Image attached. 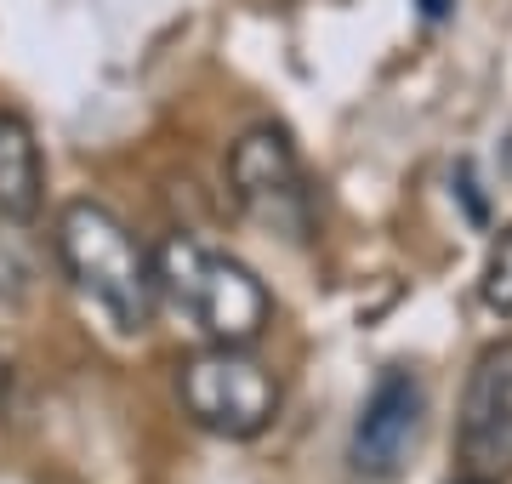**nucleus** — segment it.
I'll use <instances>...</instances> for the list:
<instances>
[{"label": "nucleus", "instance_id": "nucleus-6", "mask_svg": "<svg viewBox=\"0 0 512 484\" xmlns=\"http://www.w3.org/2000/svg\"><path fill=\"white\" fill-rule=\"evenodd\" d=\"M416 433H421V382L416 371H393L376 376L359 422H353V467L370 473V479H393L404 467V456L416 450Z\"/></svg>", "mask_w": 512, "mask_h": 484}, {"label": "nucleus", "instance_id": "nucleus-7", "mask_svg": "<svg viewBox=\"0 0 512 484\" xmlns=\"http://www.w3.org/2000/svg\"><path fill=\"white\" fill-rule=\"evenodd\" d=\"M46 200V166H40V143L29 120L0 109V217L6 223H29Z\"/></svg>", "mask_w": 512, "mask_h": 484}, {"label": "nucleus", "instance_id": "nucleus-2", "mask_svg": "<svg viewBox=\"0 0 512 484\" xmlns=\"http://www.w3.org/2000/svg\"><path fill=\"white\" fill-rule=\"evenodd\" d=\"M154 274H160V297L177 314L194 319L205 342H228V348H251L268 331L274 302L262 291L251 268L217 245L194 240V234H171L154 251Z\"/></svg>", "mask_w": 512, "mask_h": 484}, {"label": "nucleus", "instance_id": "nucleus-3", "mask_svg": "<svg viewBox=\"0 0 512 484\" xmlns=\"http://www.w3.org/2000/svg\"><path fill=\"white\" fill-rule=\"evenodd\" d=\"M177 399L217 439H256L279 416L274 371L251 359V348H228V342H205L200 354L177 365Z\"/></svg>", "mask_w": 512, "mask_h": 484}, {"label": "nucleus", "instance_id": "nucleus-8", "mask_svg": "<svg viewBox=\"0 0 512 484\" xmlns=\"http://www.w3.org/2000/svg\"><path fill=\"white\" fill-rule=\"evenodd\" d=\"M478 297H484V308H495V314H512V228H501V234L490 240Z\"/></svg>", "mask_w": 512, "mask_h": 484}, {"label": "nucleus", "instance_id": "nucleus-1", "mask_svg": "<svg viewBox=\"0 0 512 484\" xmlns=\"http://www.w3.org/2000/svg\"><path fill=\"white\" fill-rule=\"evenodd\" d=\"M52 245L63 274L74 280V291L92 302L120 336H143L160 302V274L137 234H131L109 205L97 200H69L52 223Z\"/></svg>", "mask_w": 512, "mask_h": 484}, {"label": "nucleus", "instance_id": "nucleus-4", "mask_svg": "<svg viewBox=\"0 0 512 484\" xmlns=\"http://www.w3.org/2000/svg\"><path fill=\"white\" fill-rule=\"evenodd\" d=\"M228 194L251 223L274 228L285 240H313V188L302 171V154L279 126H251L228 149Z\"/></svg>", "mask_w": 512, "mask_h": 484}, {"label": "nucleus", "instance_id": "nucleus-9", "mask_svg": "<svg viewBox=\"0 0 512 484\" xmlns=\"http://www.w3.org/2000/svg\"><path fill=\"white\" fill-rule=\"evenodd\" d=\"M29 280H35L29 245H23L12 228H0V302H6V308L23 302V297H29Z\"/></svg>", "mask_w": 512, "mask_h": 484}, {"label": "nucleus", "instance_id": "nucleus-10", "mask_svg": "<svg viewBox=\"0 0 512 484\" xmlns=\"http://www.w3.org/2000/svg\"><path fill=\"white\" fill-rule=\"evenodd\" d=\"M421 12H427V18H444V0H421Z\"/></svg>", "mask_w": 512, "mask_h": 484}, {"label": "nucleus", "instance_id": "nucleus-11", "mask_svg": "<svg viewBox=\"0 0 512 484\" xmlns=\"http://www.w3.org/2000/svg\"><path fill=\"white\" fill-rule=\"evenodd\" d=\"M461 484H490V479H473V473H467V479H461Z\"/></svg>", "mask_w": 512, "mask_h": 484}, {"label": "nucleus", "instance_id": "nucleus-12", "mask_svg": "<svg viewBox=\"0 0 512 484\" xmlns=\"http://www.w3.org/2000/svg\"><path fill=\"white\" fill-rule=\"evenodd\" d=\"M0 393H6V376H0Z\"/></svg>", "mask_w": 512, "mask_h": 484}, {"label": "nucleus", "instance_id": "nucleus-5", "mask_svg": "<svg viewBox=\"0 0 512 484\" xmlns=\"http://www.w3.org/2000/svg\"><path fill=\"white\" fill-rule=\"evenodd\" d=\"M461 462L473 479L512 467V342L484 348L461 399Z\"/></svg>", "mask_w": 512, "mask_h": 484}]
</instances>
